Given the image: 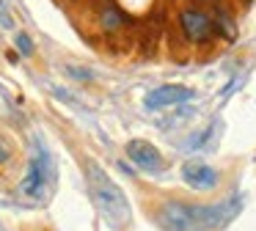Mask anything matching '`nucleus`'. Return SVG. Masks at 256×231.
Returning a JSON list of instances; mask_svg holds the SVG:
<instances>
[{"label":"nucleus","mask_w":256,"mask_h":231,"mask_svg":"<svg viewBox=\"0 0 256 231\" xmlns=\"http://www.w3.org/2000/svg\"><path fill=\"white\" fill-rule=\"evenodd\" d=\"M240 212L237 198H226L220 204H182V201H166L157 209V220L168 231H218L228 226Z\"/></svg>","instance_id":"1"},{"label":"nucleus","mask_w":256,"mask_h":231,"mask_svg":"<svg viewBox=\"0 0 256 231\" xmlns=\"http://www.w3.org/2000/svg\"><path fill=\"white\" fill-rule=\"evenodd\" d=\"M86 174H88L91 196H94L100 212L105 214V220L113 226V228H124V226L130 223V218H132L130 201H127V196H124V190L94 162V160L86 162Z\"/></svg>","instance_id":"2"},{"label":"nucleus","mask_w":256,"mask_h":231,"mask_svg":"<svg viewBox=\"0 0 256 231\" xmlns=\"http://www.w3.org/2000/svg\"><path fill=\"white\" fill-rule=\"evenodd\" d=\"M50 179H52L50 154H47L42 146H36V154L30 157L28 174H25L20 190H22V196H28V198H42V196H44V190H47V184H50Z\"/></svg>","instance_id":"3"},{"label":"nucleus","mask_w":256,"mask_h":231,"mask_svg":"<svg viewBox=\"0 0 256 231\" xmlns=\"http://www.w3.org/2000/svg\"><path fill=\"white\" fill-rule=\"evenodd\" d=\"M179 25H182L184 36L190 38V42H210L212 36H215V22H212L210 14H204L201 8H188L179 14Z\"/></svg>","instance_id":"4"},{"label":"nucleus","mask_w":256,"mask_h":231,"mask_svg":"<svg viewBox=\"0 0 256 231\" xmlns=\"http://www.w3.org/2000/svg\"><path fill=\"white\" fill-rule=\"evenodd\" d=\"M127 157L132 160L138 168L149 170V174H160V170L166 168V160L157 152V146L149 140H140V138H135V140L127 143Z\"/></svg>","instance_id":"5"},{"label":"nucleus","mask_w":256,"mask_h":231,"mask_svg":"<svg viewBox=\"0 0 256 231\" xmlns=\"http://www.w3.org/2000/svg\"><path fill=\"white\" fill-rule=\"evenodd\" d=\"M193 96H196L193 88H188V86H160L146 94L144 104H146V110H160V108H168V104L188 102Z\"/></svg>","instance_id":"6"},{"label":"nucleus","mask_w":256,"mask_h":231,"mask_svg":"<svg viewBox=\"0 0 256 231\" xmlns=\"http://www.w3.org/2000/svg\"><path fill=\"white\" fill-rule=\"evenodd\" d=\"M182 179L193 190H212V187H218V170L212 165H204V162H184Z\"/></svg>","instance_id":"7"},{"label":"nucleus","mask_w":256,"mask_h":231,"mask_svg":"<svg viewBox=\"0 0 256 231\" xmlns=\"http://www.w3.org/2000/svg\"><path fill=\"white\" fill-rule=\"evenodd\" d=\"M17 50L22 55H34V42H30L28 33H17Z\"/></svg>","instance_id":"8"},{"label":"nucleus","mask_w":256,"mask_h":231,"mask_svg":"<svg viewBox=\"0 0 256 231\" xmlns=\"http://www.w3.org/2000/svg\"><path fill=\"white\" fill-rule=\"evenodd\" d=\"M12 143H8L6 140V138H3V135H0V165H3V162H8V160H12Z\"/></svg>","instance_id":"9"},{"label":"nucleus","mask_w":256,"mask_h":231,"mask_svg":"<svg viewBox=\"0 0 256 231\" xmlns=\"http://www.w3.org/2000/svg\"><path fill=\"white\" fill-rule=\"evenodd\" d=\"M69 74H74V77H83V80H88V77H91V72H83V69H72V66H69Z\"/></svg>","instance_id":"10"}]
</instances>
